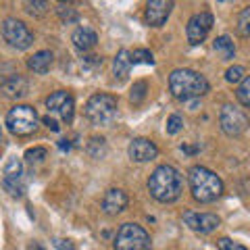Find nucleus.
I'll return each instance as SVG.
<instances>
[{
	"instance_id": "obj_12",
	"label": "nucleus",
	"mask_w": 250,
	"mask_h": 250,
	"mask_svg": "<svg viewBox=\"0 0 250 250\" xmlns=\"http://www.w3.org/2000/svg\"><path fill=\"white\" fill-rule=\"evenodd\" d=\"M184 223L192 231L198 233H210L221 225V219L215 213H194V210H186L184 213Z\"/></svg>"
},
{
	"instance_id": "obj_13",
	"label": "nucleus",
	"mask_w": 250,
	"mask_h": 250,
	"mask_svg": "<svg viewBox=\"0 0 250 250\" xmlns=\"http://www.w3.org/2000/svg\"><path fill=\"white\" fill-rule=\"evenodd\" d=\"M127 154H129V159L136 161V163H148V161H154L156 156H159V148H156V144L152 140L136 138V140H131Z\"/></svg>"
},
{
	"instance_id": "obj_7",
	"label": "nucleus",
	"mask_w": 250,
	"mask_h": 250,
	"mask_svg": "<svg viewBox=\"0 0 250 250\" xmlns=\"http://www.w3.org/2000/svg\"><path fill=\"white\" fill-rule=\"evenodd\" d=\"M0 31H2L4 42L17 50H27L29 46L34 44V34H31V29L19 19H13V17L4 19Z\"/></svg>"
},
{
	"instance_id": "obj_3",
	"label": "nucleus",
	"mask_w": 250,
	"mask_h": 250,
	"mask_svg": "<svg viewBox=\"0 0 250 250\" xmlns=\"http://www.w3.org/2000/svg\"><path fill=\"white\" fill-rule=\"evenodd\" d=\"M188 182H190V190H192L194 200L202 202V205L215 202L223 194L221 177L202 165H194L188 171Z\"/></svg>"
},
{
	"instance_id": "obj_19",
	"label": "nucleus",
	"mask_w": 250,
	"mask_h": 250,
	"mask_svg": "<svg viewBox=\"0 0 250 250\" xmlns=\"http://www.w3.org/2000/svg\"><path fill=\"white\" fill-rule=\"evenodd\" d=\"M129 69H131V57H129V50H119L117 57L113 61V73L119 82H123L125 77L129 75Z\"/></svg>"
},
{
	"instance_id": "obj_26",
	"label": "nucleus",
	"mask_w": 250,
	"mask_h": 250,
	"mask_svg": "<svg viewBox=\"0 0 250 250\" xmlns=\"http://www.w3.org/2000/svg\"><path fill=\"white\" fill-rule=\"evenodd\" d=\"M57 13H59V17H61L62 23H75L77 21V11L71 9V6H67V4H59Z\"/></svg>"
},
{
	"instance_id": "obj_20",
	"label": "nucleus",
	"mask_w": 250,
	"mask_h": 250,
	"mask_svg": "<svg viewBox=\"0 0 250 250\" xmlns=\"http://www.w3.org/2000/svg\"><path fill=\"white\" fill-rule=\"evenodd\" d=\"M213 48H215V52L219 54V57H221V61H231L233 54H236V46H233L229 36H219V38H215Z\"/></svg>"
},
{
	"instance_id": "obj_30",
	"label": "nucleus",
	"mask_w": 250,
	"mask_h": 250,
	"mask_svg": "<svg viewBox=\"0 0 250 250\" xmlns=\"http://www.w3.org/2000/svg\"><path fill=\"white\" fill-rule=\"evenodd\" d=\"M217 248L219 250H246V246H242V244H238V242H233L229 238L217 240Z\"/></svg>"
},
{
	"instance_id": "obj_10",
	"label": "nucleus",
	"mask_w": 250,
	"mask_h": 250,
	"mask_svg": "<svg viewBox=\"0 0 250 250\" xmlns=\"http://www.w3.org/2000/svg\"><path fill=\"white\" fill-rule=\"evenodd\" d=\"M46 108L50 113L59 115L65 123H71L73 121V113H75V100L71 96V92H65V90H57L52 92L48 98H46Z\"/></svg>"
},
{
	"instance_id": "obj_31",
	"label": "nucleus",
	"mask_w": 250,
	"mask_h": 250,
	"mask_svg": "<svg viewBox=\"0 0 250 250\" xmlns=\"http://www.w3.org/2000/svg\"><path fill=\"white\" fill-rule=\"evenodd\" d=\"M52 244L57 250H75V244H73V240H65V238H54L52 240Z\"/></svg>"
},
{
	"instance_id": "obj_25",
	"label": "nucleus",
	"mask_w": 250,
	"mask_h": 250,
	"mask_svg": "<svg viewBox=\"0 0 250 250\" xmlns=\"http://www.w3.org/2000/svg\"><path fill=\"white\" fill-rule=\"evenodd\" d=\"M46 156H48V150L42 146H36V148H29V150L25 152V161L27 163H42Z\"/></svg>"
},
{
	"instance_id": "obj_18",
	"label": "nucleus",
	"mask_w": 250,
	"mask_h": 250,
	"mask_svg": "<svg viewBox=\"0 0 250 250\" xmlns=\"http://www.w3.org/2000/svg\"><path fill=\"white\" fill-rule=\"evenodd\" d=\"M52 59L54 57H52L50 50H40V52H36L34 57L27 59V67L34 73H46L50 69V65H52Z\"/></svg>"
},
{
	"instance_id": "obj_15",
	"label": "nucleus",
	"mask_w": 250,
	"mask_h": 250,
	"mask_svg": "<svg viewBox=\"0 0 250 250\" xmlns=\"http://www.w3.org/2000/svg\"><path fill=\"white\" fill-rule=\"evenodd\" d=\"M127 194H125L123 190H119V188H111L104 196H103V202H100V208H103V213L108 215V217H115L123 213L125 208H127Z\"/></svg>"
},
{
	"instance_id": "obj_4",
	"label": "nucleus",
	"mask_w": 250,
	"mask_h": 250,
	"mask_svg": "<svg viewBox=\"0 0 250 250\" xmlns=\"http://www.w3.org/2000/svg\"><path fill=\"white\" fill-rule=\"evenodd\" d=\"M85 119L92 125L108 127L117 119V98L113 94H94L85 103Z\"/></svg>"
},
{
	"instance_id": "obj_1",
	"label": "nucleus",
	"mask_w": 250,
	"mask_h": 250,
	"mask_svg": "<svg viewBox=\"0 0 250 250\" xmlns=\"http://www.w3.org/2000/svg\"><path fill=\"white\" fill-rule=\"evenodd\" d=\"M148 192L159 202H173L184 192V177L175 167L161 165L148 177Z\"/></svg>"
},
{
	"instance_id": "obj_24",
	"label": "nucleus",
	"mask_w": 250,
	"mask_h": 250,
	"mask_svg": "<svg viewBox=\"0 0 250 250\" xmlns=\"http://www.w3.org/2000/svg\"><path fill=\"white\" fill-rule=\"evenodd\" d=\"M146 92H148V83H146V82H136L134 88H131V94H129L131 103L140 104V103H142V100L146 98Z\"/></svg>"
},
{
	"instance_id": "obj_23",
	"label": "nucleus",
	"mask_w": 250,
	"mask_h": 250,
	"mask_svg": "<svg viewBox=\"0 0 250 250\" xmlns=\"http://www.w3.org/2000/svg\"><path fill=\"white\" fill-rule=\"evenodd\" d=\"M238 34L244 38L250 36V4L246 9H242V13L238 15Z\"/></svg>"
},
{
	"instance_id": "obj_35",
	"label": "nucleus",
	"mask_w": 250,
	"mask_h": 250,
	"mask_svg": "<svg viewBox=\"0 0 250 250\" xmlns=\"http://www.w3.org/2000/svg\"><path fill=\"white\" fill-rule=\"evenodd\" d=\"M31 250H44L40 244H34V246H31Z\"/></svg>"
},
{
	"instance_id": "obj_16",
	"label": "nucleus",
	"mask_w": 250,
	"mask_h": 250,
	"mask_svg": "<svg viewBox=\"0 0 250 250\" xmlns=\"http://www.w3.org/2000/svg\"><path fill=\"white\" fill-rule=\"evenodd\" d=\"M27 90H29V83H27L25 77H21V75H9L2 80V83H0L2 96L13 98V100L23 98L27 94Z\"/></svg>"
},
{
	"instance_id": "obj_29",
	"label": "nucleus",
	"mask_w": 250,
	"mask_h": 250,
	"mask_svg": "<svg viewBox=\"0 0 250 250\" xmlns=\"http://www.w3.org/2000/svg\"><path fill=\"white\" fill-rule=\"evenodd\" d=\"M182 129H184V119L179 115H171L167 119V134L175 136L177 131H182Z\"/></svg>"
},
{
	"instance_id": "obj_32",
	"label": "nucleus",
	"mask_w": 250,
	"mask_h": 250,
	"mask_svg": "<svg viewBox=\"0 0 250 250\" xmlns=\"http://www.w3.org/2000/svg\"><path fill=\"white\" fill-rule=\"evenodd\" d=\"M44 123L48 125V127H50L52 131H59V123H57V119H52L50 115H46V117H44Z\"/></svg>"
},
{
	"instance_id": "obj_11",
	"label": "nucleus",
	"mask_w": 250,
	"mask_h": 250,
	"mask_svg": "<svg viewBox=\"0 0 250 250\" xmlns=\"http://www.w3.org/2000/svg\"><path fill=\"white\" fill-rule=\"evenodd\" d=\"M213 27V15L210 13H196L192 15L190 21L186 25V36H188V42L192 46H198L207 40L208 31Z\"/></svg>"
},
{
	"instance_id": "obj_17",
	"label": "nucleus",
	"mask_w": 250,
	"mask_h": 250,
	"mask_svg": "<svg viewBox=\"0 0 250 250\" xmlns=\"http://www.w3.org/2000/svg\"><path fill=\"white\" fill-rule=\"evenodd\" d=\"M71 42H73V46L80 52H88V50H92L94 46H96L98 34L90 25H82V27H77L71 34Z\"/></svg>"
},
{
	"instance_id": "obj_36",
	"label": "nucleus",
	"mask_w": 250,
	"mask_h": 250,
	"mask_svg": "<svg viewBox=\"0 0 250 250\" xmlns=\"http://www.w3.org/2000/svg\"><path fill=\"white\" fill-rule=\"evenodd\" d=\"M0 142H2V131H0Z\"/></svg>"
},
{
	"instance_id": "obj_6",
	"label": "nucleus",
	"mask_w": 250,
	"mask_h": 250,
	"mask_svg": "<svg viewBox=\"0 0 250 250\" xmlns=\"http://www.w3.org/2000/svg\"><path fill=\"white\" fill-rule=\"evenodd\" d=\"M38 123H40V117L29 104H17L6 113V127L13 136H31L38 129Z\"/></svg>"
},
{
	"instance_id": "obj_2",
	"label": "nucleus",
	"mask_w": 250,
	"mask_h": 250,
	"mask_svg": "<svg viewBox=\"0 0 250 250\" xmlns=\"http://www.w3.org/2000/svg\"><path fill=\"white\" fill-rule=\"evenodd\" d=\"M169 90L177 100H196L208 92L207 77L194 69H175L169 75Z\"/></svg>"
},
{
	"instance_id": "obj_27",
	"label": "nucleus",
	"mask_w": 250,
	"mask_h": 250,
	"mask_svg": "<svg viewBox=\"0 0 250 250\" xmlns=\"http://www.w3.org/2000/svg\"><path fill=\"white\" fill-rule=\"evenodd\" d=\"M225 80H228L229 83H240L242 80H244V67H240V65L229 67L228 71H225Z\"/></svg>"
},
{
	"instance_id": "obj_8",
	"label": "nucleus",
	"mask_w": 250,
	"mask_h": 250,
	"mask_svg": "<svg viewBox=\"0 0 250 250\" xmlns=\"http://www.w3.org/2000/svg\"><path fill=\"white\" fill-rule=\"evenodd\" d=\"M219 125H221L223 134L236 138L248 129L250 119H248V115L242 111V108H238L236 104H223L221 113H219Z\"/></svg>"
},
{
	"instance_id": "obj_21",
	"label": "nucleus",
	"mask_w": 250,
	"mask_h": 250,
	"mask_svg": "<svg viewBox=\"0 0 250 250\" xmlns=\"http://www.w3.org/2000/svg\"><path fill=\"white\" fill-rule=\"evenodd\" d=\"M236 98L242 106L250 108V75H244V80L240 82L238 90H236Z\"/></svg>"
},
{
	"instance_id": "obj_28",
	"label": "nucleus",
	"mask_w": 250,
	"mask_h": 250,
	"mask_svg": "<svg viewBox=\"0 0 250 250\" xmlns=\"http://www.w3.org/2000/svg\"><path fill=\"white\" fill-rule=\"evenodd\" d=\"M48 2H25V11L29 15H34V17H42V15H46V11H48Z\"/></svg>"
},
{
	"instance_id": "obj_9",
	"label": "nucleus",
	"mask_w": 250,
	"mask_h": 250,
	"mask_svg": "<svg viewBox=\"0 0 250 250\" xmlns=\"http://www.w3.org/2000/svg\"><path fill=\"white\" fill-rule=\"evenodd\" d=\"M2 186L15 198L23 196V192H25V184H23V163L17 159V156H11V159L6 161Z\"/></svg>"
},
{
	"instance_id": "obj_34",
	"label": "nucleus",
	"mask_w": 250,
	"mask_h": 250,
	"mask_svg": "<svg viewBox=\"0 0 250 250\" xmlns=\"http://www.w3.org/2000/svg\"><path fill=\"white\" fill-rule=\"evenodd\" d=\"M59 148H61V150H69V148H71V144H69L67 140H61V142H59Z\"/></svg>"
},
{
	"instance_id": "obj_33",
	"label": "nucleus",
	"mask_w": 250,
	"mask_h": 250,
	"mask_svg": "<svg viewBox=\"0 0 250 250\" xmlns=\"http://www.w3.org/2000/svg\"><path fill=\"white\" fill-rule=\"evenodd\" d=\"M182 150L188 152V154H194V152L198 150V148H196V146H182Z\"/></svg>"
},
{
	"instance_id": "obj_14",
	"label": "nucleus",
	"mask_w": 250,
	"mask_h": 250,
	"mask_svg": "<svg viewBox=\"0 0 250 250\" xmlns=\"http://www.w3.org/2000/svg\"><path fill=\"white\" fill-rule=\"evenodd\" d=\"M173 2L171 0H150L146 4V23L150 27H161L165 25V21L169 19Z\"/></svg>"
},
{
	"instance_id": "obj_5",
	"label": "nucleus",
	"mask_w": 250,
	"mask_h": 250,
	"mask_svg": "<svg viewBox=\"0 0 250 250\" xmlns=\"http://www.w3.org/2000/svg\"><path fill=\"white\" fill-rule=\"evenodd\" d=\"M115 250H150V233L138 223H123L113 240Z\"/></svg>"
},
{
	"instance_id": "obj_22",
	"label": "nucleus",
	"mask_w": 250,
	"mask_h": 250,
	"mask_svg": "<svg viewBox=\"0 0 250 250\" xmlns=\"http://www.w3.org/2000/svg\"><path fill=\"white\" fill-rule=\"evenodd\" d=\"M129 57H131V65H138V62H142V65H154V57L150 50L136 48L134 52H129Z\"/></svg>"
}]
</instances>
